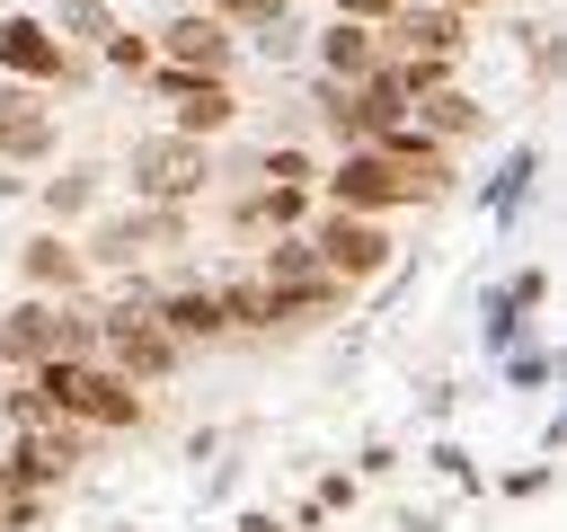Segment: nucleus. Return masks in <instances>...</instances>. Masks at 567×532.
<instances>
[{
	"mask_svg": "<svg viewBox=\"0 0 567 532\" xmlns=\"http://www.w3.org/2000/svg\"><path fill=\"white\" fill-rule=\"evenodd\" d=\"M443 177H425V168H408V160H390L381 142H354L337 168H328V195L346 204V213H372V204H416V195H434Z\"/></svg>",
	"mask_w": 567,
	"mask_h": 532,
	"instance_id": "f257e3e1",
	"label": "nucleus"
},
{
	"mask_svg": "<svg viewBox=\"0 0 567 532\" xmlns=\"http://www.w3.org/2000/svg\"><path fill=\"white\" fill-rule=\"evenodd\" d=\"M204 177H213L204 133H151V142H133V195L142 204H186V195H204Z\"/></svg>",
	"mask_w": 567,
	"mask_h": 532,
	"instance_id": "f03ea898",
	"label": "nucleus"
},
{
	"mask_svg": "<svg viewBox=\"0 0 567 532\" xmlns=\"http://www.w3.org/2000/svg\"><path fill=\"white\" fill-rule=\"evenodd\" d=\"M97 346L115 355V372H124V381H159V372H177V355H186V346H177L151 310H133V301L97 319Z\"/></svg>",
	"mask_w": 567,
	"mask_h": 532,
	"instance_id": "7ed1b4c3",
	"label": "nucleus"
},
{
	"mask_svg": "<svg viewBox=\"0 0 567 532\" xmlns=\"http://www.w3.org/2000/svg\"><path fill=\"white\" fill-rule=\"evenodd\" d=\"M159 248H186V213H177V204L115 213V222H97V239H89V257H106V266H142V257H159Z\"/></svg>",
	"mask_w": 567,
	"mask_h": 532,
	"instance_id": "20e7f679",
	"label": "nucleus"
},
{
	"mask_svg": "<svg viewBox=\"0 0 567 532\" xmlns=\"http://www.w3.org/2000/svg\"><path fill=\"white\" fill-rule=\"evenodd\" d=\"M310 248H319V266H328L337 284H363V275H381V266H390V231H381V222H363V213H346V204H337V222H319V239H310Z\"/></svg>",
	"mask_w": 567,
	"mask_h": 532,
	"instance_id": "39448f33",
	"label": "nucleus"
},
{
	"mask_svg": "<svg viewBox=\"0 0 567 532\" xmlns=\"http://www.w3.org/2000/svg\"><path fill=\"white\" fill-rule=\"evenodd\" d=\"M159 53H168V71H204V80H221V62H230V27H221L213 9H186V18L159 35Z\"/></svg>",
	"mask_w": 567,
	"mask_h": 532,
	"instance_id": "423d86ee",
	"label": "nucleus"
},
{
	"mask_svg": "<svg viewBox=\"0 0 567 532\" xmlns=\"http://www.w3.org/2000/svg\"><path fill=\"white\" fill-rule=\"evenodd\" d=\"M53 151V106L18 80H0V160H44Z\"/></svg>",
	"mask_w": 567,
	"mask_h": 532,
	"instance_id": "0eeeda50",
	"label": "nucleus"
},
{
	"mask_svg": "<svg viewBox=\"0 0 567 532\" xmlns=\"http://www.w3.org/2000/svg\"><path fill=\"white\" fill-rule=\"evenodd\" d=\"M0 62H9L18 80H71L62 35H53V27H35V18H0Z\"/></svg>",
	"mask_w": 567,
	"mask_h": 532,
	"instance_id": "6e6552de",
	"label": "nucleus"
},
{
	"mask_svg": "<svg viewBox=\"0 0 567 532\" xmlns=\"http://www.w3.org/2000/svg\"><path fill=\"white\" fill-rule=\"evenodd\" d=\"M168 80V98H177V133H221L230 115H239V98L221 89V80H204V71H159Z\"/></svg>",
	"mask_w": 567,
	"mask_h": 532,
	"instance_id": "1a4fd4ad",
	"label": "nucleus"
},
{
	"mask_svg": "<svg viewBox=\"0 0 567 532\" xmlns=\"http://www.w3.org/2000/svg\"><path fill=\"white\" fill-rule=\"evenodd\" d=\"M151 319H159V328H168L177 346H186V337H221V328H230V310H221V293H204V284H186V293H168V301H159Z\"/></svg>",
	"mask_w": 567,
	"mask_h": 532,
	"instance_id": "9d476101",
	"label": "nucleus"
},
{
	"mask_svg": "<svg viewBox=\"0 0 567 532\" xmlns=\"http://www.w3.org/2000/svg\"><path fill=\"white\" fill-rule=\"evenodd\" d=\"M408 53H452L461 44V9H399V27H390Z\"/></svg>",
	"mask_w": 567,
	"mask_h": 532,
	"instance_id": "9b49d317",
	"label": "nucleus"
},
{
	"mask_svg": "<svg viewBox=\"0 0 567 532\" xmlns=\"http://www.w3.org/2000/svg\"><path fill=\"white\" fill-rule=\"evenodd\" d=\"M319 62H328L337 80H363V71H372V27H363V18H337V27L319 35Z\"/></svg>",
	"mask_w": 567,
	"mask_h": 532,
	"instance_id": "f8f14e48",
	"label": "nucleus"
},
{
	"mask_svg": "<svg viewBox=\"0 0 567 532\" xmlns=\"http://www.w3.org/2000/svg\"><path fill=\"white\" fill-rule=\"evenodd\" d=\"M221 310H230V328H275L284 319V293L266 275H248V284H221Z\"/></svg>",
	"mask_w": 567,
	"mask_h": 532,
	"instance_id": "ddd939ff",
	"label": "nucleus"
},
{
	"mask_svg": "<svg viewBox=\"0 0 567 532\" xmlns=\"http://www.w3.org/2000/svg\"><path fill=\"white\" fill-rule=\"evenodd\" d=\"M416 115H425L434 133H478V98H461L452 80H443V89H425V98H416Z\"/></svg>",
	"mask_w": 567,
	"mask_h": 532,
	"instance_id": "4468645a",
	"label": "nucleus"
},
{
	"mask_svg": "<svg viewBox=\"0 0 567 532\" xmlns=\"http://www.w3.org/2000/svg\"><path fill=\"white\" fill-rule=\"evenodd\" d=\"M27 284H80V248L71 239H27Z\"/></svg>",
	"mask_w": 567,
	"mask_h": 532,
	"instance_id": "2eb2a0df",
	"label": "nucleus"
},
{
	"mask_svg": "<svg viewBox=\"0 0 567 532\" xmlns=\"http://www.w3.org/2000/svg\"><path fill=\"white\" fill-rule=\"evenodd\" d=\"M310 275H328L310 239H275V248H266V284H310Z\"/></svg>",
	"mask_w": 567,
	"mask_h": 532,
	"instance_id": "dca6fc26",
	"label": "nucleus"
},
{
	"mask_svg": "<svg viewBox=\"0 0 567 532\" xmlns=\"http://www.w3.org/2000/svg\"><path fill=\"white\" fill-rule=\"evenodd\" d=\"M53 18H62L71 35H89V44H106V35H115V9H106V0H53Z\"/></svg>",
	"mask_w": 567,
	"mask_h": 532,
	"instance_id": "f3484780",
	"label": "nucleus"
},
{
	"mask_svg": "<svg viewBox=\"0 0 567 532\" xmlns=\"http://www.w3.org/2000/svg\"><path fill=\"white\" fill-rule=\"evenodd\" d=\"M89 195H97V177H89V168H71V177H53V186H44V213H53V222H71V213H89Z\"/></svg>",
	"mask_w": 567,
	"mask_h": 532,
	"instance_id": "a211bd4d",
	"label": "nucleus"
},
{
	"mask_svg": "<svg viewBox=\"0 0 567 532\" xmlns=\"http://www.w3.org/2000/svg\"><path fill=\"white\" fill-rule=\"evenodd\" d=\"M213 18H221V27H248V35H266V27H292V18H284V0H221Z\"/></svg>",
	"mask_w": 567,
	"mask_h": 532,
	"instance_id": "6ab92c4d",
	"label": "nucleus"
},
{
	"mask_svg": "<svg viewBox=\"0 0 567 532\" xmlns=\"http://www.w3.org/2000/svg\"><path fill=\"white\" fill-rule=\"evenodd\" d=\"M532 177H540V160H532V151H514V160H505V177H496V213H514Z\"/></svg>",
	"mask_w": 567,
	"mask_h": 532,
	"instance_id": "aec40b11",
	"label": "nucleus"
},
{
	"mask_svg": "<svg viewBox=\"0 0 567 532\" xmlns=\"http://www.w3.org/2000/svg\"><path fill=\"white\" fill-rule=\"evenodd\" d=\"M266 186H310V160L301 151H266Z\"/></svg>",
	"mask_w": 567,
	"mask_h": 532,
	"instance_id": "412c9836",
	"label": "nucleus"
},
{
	"mask_svg": "<svg viewBox=\"0 0 567 532\" xmlns=\"http://www.w3.org/2000/svg\"><path fill=\"white\" fill-rule=\"evenodd\" d=\"M106 62H115V71H142L151 44H142V35H106Z\"/></svg>",
	"mask_w": 567,
	"mask_h": 532,
	"instance_id": "4be33fe9",
	"label": "nucleus"
},
{
	"mask_svg": "<svg viewBox=\"0 0 567 532\" xmlns=\"http://www.w3.org/2000/svg\"><path fill=\"white\" fill-rule=\"evenodd\" d=\"M399 0H337V18H390Z\"/></svg>",
	"mask_w": 567,
	"mask_h": 532,
	"instance_id": "5701e85b",
	"label": "nucleus"
},
{
	"mask_svg": "<svg viewBox=\"0 0 567 532\" xmlns=\"http://www.w3.org/2000/svg\"><path fill=\"white\" fill-rule=\"evenodd\" d=\"M239 532H275V514H248V523H239Z\"/></svg>",
	"mask_w": 567,
	"mask_h": 532,
	"instance_id": "b1692460",
	"label": "nucleus"
},
{
	"mask_svg": "<svg viewBox=\"0 0 567 532\" xmlns=\"http://www.w3.org/2000/svg\"><path fill=\"white\" fill-rule=\"evenodd\" d=\"M443 9H487V0H443Z\"/></svg>",
	"mask_w": 567,
	"mask_h": 532,
	"instance_id": "393cba45",
	"label": "nucleus"
},
{
	"mask_svg": "<svg viewBox=\"0 0 567 532\" xmlns=\"http://www.w3.org/2000/svg\"><path fill=\"white\" fill-rule=\"evenodd\" d=\"M186 9H213V0H186Z\"/></svg>",
	"mask_w": 567,
	"mask_h": 532,
	"instance_id": "a878e982",
	"label": "nucleus"
},
{
	"mask_svg": "<svg viewBox=\"0 0 567 532\" xmlns=\"http://www.w3.org/2000/svg\"><path fill=\"white\" fill-rule=\"evenodd\" d=\"M9 186H18V177H0V195H9Z\"/></svg>",
	"mask_w": 567,
	"mask_h": 532,
	"instance_id": "bb28decb",
	"label": "nucleus"
}]
</instances>
